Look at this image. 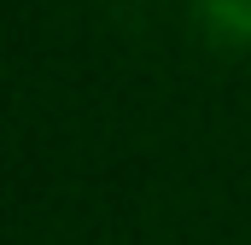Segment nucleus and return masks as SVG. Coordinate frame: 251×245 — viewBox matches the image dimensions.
Returning <instances> with one entry per match:
<instances>
[{"label":"nucleus","instance_id":"1","mask_svg":"<svg viewBox=\"0 0 251 245\" xmlns=\"http://www.w3.org/2000/svg\"><path fill=\"white\" fill-rule=\"evenodd\" d=\"M199 29L216 47L251 53V0H199Z\"/></svg>","mask_w":251,"mask_h":245}]
</instances>
